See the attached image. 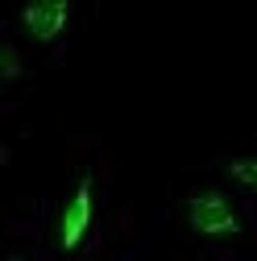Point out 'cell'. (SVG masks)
Segmentation results:
<instances>
[{
  "label": "cell",
  "instance_id": "cell-1",
  "mask_svg": "<svg viewBox=\"0 0 257 261\" xmlns=\"http://www.w3.org/2000/svg\"><path fill=\"white\" fill-rule=\"evenodd\" d=\"M38 224L50 261H149L145 216L128 199L124 141L108 133L71 137L58 187L38 195Z\"/></svg>",
  "mask_w": 257,
  "mask_h": 261
},
{
  "label": "cell",
  "instance_id": "cell-2",
  "mask_svg": "<svg viewBox=\"0 0 257 261\" xmlns=\"http://www.w3.org/2000/svg\"><path fill=\"white\" fill-rule=\"evenodd\" d=\"M149 261H257V212L208 166L187 162L145 207Z\"/></svg>",
  "mask_w": 257,
  "mask_h": 261
},
{
  "label": "cell",
  "instance_id": "cell-3",
  "mask_svg": "<svg viewBox=\"0 0 257 261\" xmlns=\"http://www.w3.org/2000/svg\"><path fill=\"white\" fill-rule=\"evenodd\" d=\"M83 5H75V0H34V5H21L13 9L5 21L9 34L29 46L34 54H42L46 62H54V67H62L83 29Z\"/></svg>",
  "mask_w": 257,
  "mask_h": 261
},
{
  "label": "cell",
  "instance_id": "cell-4",
  "mask_svg": "<svg viewBox=\"0 0 257 261\" xmlns=\"http://www.w3.org/2000/svg\"><path fill=\"white\" fill-rule=\"evenodd\" d=\"M195 162L257 212V137H208Z\"/></svg>",
  "mask_w": 257,
  "mask_h": 261
},
{
  "label": "cell",
  "instance_id": "cell-5",
  "mask_svg": "<svg viewBox=\"0 0 257 261\" xmlns=\"http://www.w3.org/2000/svg\"><path fill=\"white\" fill-rule=\"evenodd\" d=\"M5 261H50L46 241H42V224H38V199L29 216L9 212V228H5Z\"/></svg>",
  "mask_w": 257,
  "mask_h": 261
}]
</instances>
